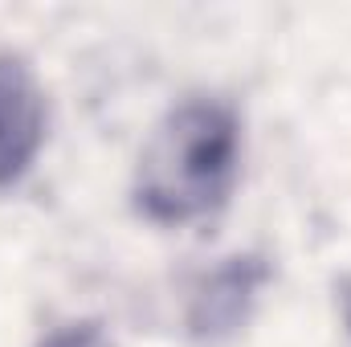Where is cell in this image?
Masks as SVG:
<instances>
[{"mask_svg":"<svg viewBox=\"0 0 351 347\" xmlns=\"http://www.w3.org/2000/svg\"><path fill=\"white\" fill-rule=\"evenodd\" d=\"M45 143V94L21 53H0V188L33 168Z\"/></svg>","mask_w":351,"mask_h":347,"instance_id":"3","label":"cell"},{"mask_svg":"<svg viewBox=\"0 0 351 347\" xmlns=\"http://www.w3.org/2000/svg\"><path fill=\"white\" fill-rule=\"evenodd\" d=\"M37 347H114V339L102 331V323L82 319V323H66V327L49 331Z\"/></svg>","mask_w":351,"mask_h":347,"instance_id":"4","label":"cell"},{"mask_svg":"<svg viewBox=\"0 0 351 347\" xmlns=\"http://www.w3.org/2000/svg\"><path fill=\"white\" fill-rule=\"evenodd\" d=\"M241 123L225 98H184L156 123L135 164V208L156 225L213 217L237 180Z\"/></svg>","mask_w":351,"mask_h":347,"instance_id":"1","label":"cell"},{"mask_svg":"<svg viewBox=\"0 0 351 347\" xmlns=\"http://www.w3.org/2000/svg\"><path fill=\"white\" fill-rule=\"evenodd\" d=\"M265 282H269V261L262 254L221 258L188 290V307H184L188 335L217 344V339H229L233 331H241L258 307V294L265 290Z\"/></svg>","mask_w":351,"mask_h":347,"instance_id":"2","label":"cell"},{"mask_svg":"<svg viewBox=\"0 0 351 347\" xmlns=\"http://www.w3.org/2000/svg\"><path fill=\"white\" fill-rule=\"evenodd\" d=\"M339 307H343V323L351 331V278H343V286H339Z\"/></svg>","mask_w":351,"mask_h":347,"instance_id":"5","label":"cell"}]
</instances>
